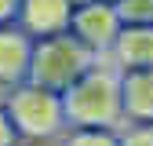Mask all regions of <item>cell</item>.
<instances>
[{
    "instance_id": "obj_1",
    "label": "cell",
    "mask_w": 153,
    "mask_h": 146,
    "mask_svg": "<svg viewBox=\"0 0 153 146\" xmlns=\"http://www.w3.org/2000/svg\"><path fill=\"white\" fill-rule=\"evenodd\" d=\"M66 128H106L117 132L120 117V73L106 59H95L80 77L62 91Z\"/></svg>"
},
{
    "instance_id": "obj_2",
    "label": "cell",
    "mask_w": 153,
    "mask_h": 146,
    "mask_svg": "<svg viewBox=\"0 0 153 146\" xmlns=\"http://www.w3.org/2000/svg\"><path fill=\"white\" fill-rule=\"evenodd\" d=\"M4 113L22 142H59L66 132V117H62V95H55L48 88H36L29 80L15 84L4 91Z\"/></svg>"
},
{
    "instance_id": "obj_3",
    "label": "cell",
    "mask_w": 153,
    "mask_h": 146,
    "mask_svg": "<svg viewBox=\"0 0 153 146\" xmlns=\"http://www.w3.org/2000/svg\"><path fill=\"white\" fill-rule=\"evenodd\" d=\"M95 62V55L69 33H55V36H40L33 40V51H29V69H26V80L36 84V88H48L55 95L80 77V73Z\"/></svg>"
},
{
    "instance_id": "obj_4",
    "label": "cell",
    "mask_w": 153,
    "mask_h": 146,
    "mask_svg": "<svg viewBox=\"0 0 153 146\" xmlns=\"http://www.w3.org/2000/svg\"><path fill=\"white\" fill-rule=\"evenodd\" d=\"M69 36H76L95 59H102V55L109 51L113 36L120 33V18L117 11H113V4H106V0H91V4L76 7L69 15Z\"/></svg>"
},
{
    "instance_id": "obj_5",
    "label": "cell",
    "mask_w": 153,
    "mask_h": 146,
    "mask_svg": "<svg viewBox=\"0 0 153 146\" xmlns=\"http://www.w3.org/2000/svg\"><path fill=\"white\" fill-rule=\"evenodd\" d=\"M69 0H22L15 15V26L22 29L29 40H40V36H55L69 29Z\"/></svg>"
},
{
    "instance_id": "obj_6",
    "label": "cell",
    "mask_w": 153,
    "mask_h": 146,
    "mask_svg": "<svg viewBox=\"0 0 153 146\" xmlns=\"http://www.w3.org/2000/svg\"><path fill=\"white\" fill-rule=\"evenodd\" d=\"M102 59L117 73L153 69V26H120V33L113 36V44Z\"/></svg>"
},
{
    "instance_id": "obj_7",
    "label": "cell",
    "mask_w": 153,
    "mask_h": 146,
    "mask_svg": "<svg viewBox=\"0 0 153 146\" xmlns=\"http://www.w3.org/2000/svg\"><path fill=\"white\" fill-rule=\"evenodd\" d=\"M120 117L124 124H153V69L120 73Z\"/></svg>"
},
{
    "instance_id": "obj_8",
    "label": "cell",
    "mask_w": 153,
    "mask_h": 146,
    "mask_svg": "<svg viewBox=\"0 0 153 146\" xmlns=\"http://www.w3.org/2000/svg\"><path fill=\"white\" fill-rule=\"evenodd\" d=\"M29 51H33V40L15 22H0V88L4 91L26 80Z\"/></svg>"
},
{
    "instance_id": "obj_9",
    "label": "cell",
    "mask_w": 153,
    "mask_h": 146,
    "mask_svg": "<svg viewBox=\"0 0 153 146\" xmlns=\"http://www.w3.org/2000/svg\"><path fill=\"white\" fill-rule=\"evenodd\" d=\"M59 146H117V132H106V128H66Z\"/></svg>"
},
{
    "instance_id": "obj_10",
    "label": "cell",
    "mask_w": 153,
    "mask_h": 146,
    "mask_svg": "<svg viewBox=\"0 0 153 146\" xmlns=\"http://www.w3.org/2000/svg\"><path fill=\"white\" fill-rule=\"evenodd\" d=\"M120 26H153V0H113Z\"/></svg>"
},
{
    "instance_id": "obj_11",
    "label": "cell",
    "mask_w": 153,
    "mask_h": 146,
    "mask_svg": "<svg viewBox=\"0 0 153 146\" xmlns=\"http://www.w3.org/2000/svg\"><path fill=\"white\" fill-rule=\"evenodd\" d=\"M117 146H153V124H120Z\"/></svg>"
},
{
    "instance_id": "obj_12",
    "label": "cell",
    "mask_w": 153,
    "mask_h": 146,
    "mask_svg": "<svg viewBox=\"0 0 153 146\" xmlns=\"http://www.w3.org/2000/svg\"><path fill=\"white\" fill-rule=\"evenodd\" d=\"M0 146H18V135H15L7 113H4V106H0Z\"/></svg>"
},
{
    "instance_id": "obj_13",
    "label": "cell",
    "mask_w": 153,
    "mask_h": 146,
    "mask_svg": "<svg viewBox=\"0 0 153 146\" xmlns=\"http://www.w3.org/2000/svg\"><path fill=\"white\" fill-rule=\"evenodd\" d=\"M18 4H22V0H0V22H15Z\"/></svg>"
},
{
    "instance_id": "obj_14",
    "label": "cell",
    "mask_w": 153,
    "mask_h": 146,
    "mask_svg": "<svg viewBox=\"0 0 153 146\" xmlns=\"http://www.w3.org/2000/svg\"><path fill=\"white\" fill-rule=\"evenodd\" d=\"M84 4H91V0H69V7L76 11V7H84Z\"/></svg>"
},
{
    "instance_id": "obj_15",
    "label": "cell",
    "mask_w": 153,
    "mask_h": 146,
    "mask_svg": "<svg viewBox=\"0 0 153 146\" xmlns=\"http://www.w3.org/2000/svg\"><path fill=\"white\" fill-rule=\"evenodd\" d=\"M106 4H113V0H106Z\"/></svg>"
}]
</instances>
